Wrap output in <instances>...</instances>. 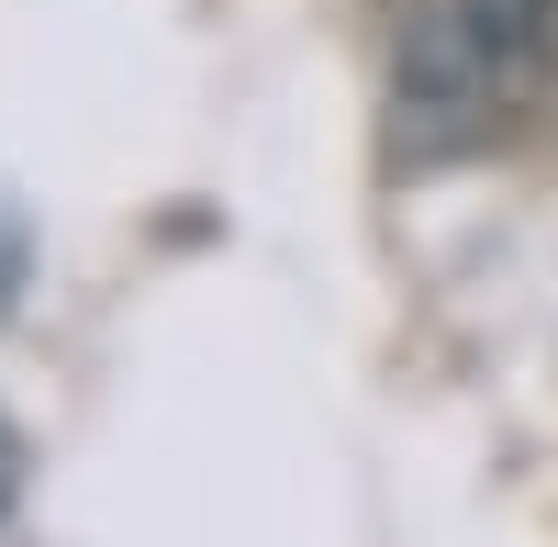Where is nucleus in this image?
<instances>
[{"label": "nucleus", "mask_w": 558, "mask_h": 547, "mask_svg": "<svg viewBox=\"0 0 558 547\" xmlns=\"http://www.w3.org/2000/svg\"><path fill=\"white\" fill-rule=\"evenodd\" d=\"M558 112V0H425L391 57V157L447 168Z\"/></svg>", "instance_id": "1"}, {"label": "nucleus", "mask_w": 558, "mask_h": 547, "mask_svg": "<svg viewBox=\"0 0 558 547\" xmlns=\"http://www.w3.org/2000/svg\"><path fill=\"white\" fill-rule=\"evenodd\" d=\"M12 481H23V447H12V425H0V514H12Z\"/></svg>", "instance_id": "2"}]
</instances>
